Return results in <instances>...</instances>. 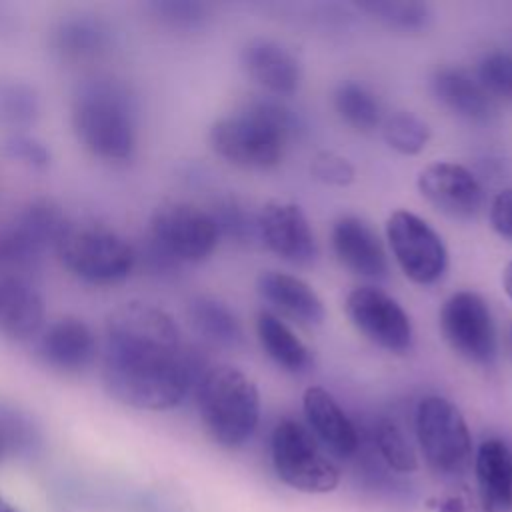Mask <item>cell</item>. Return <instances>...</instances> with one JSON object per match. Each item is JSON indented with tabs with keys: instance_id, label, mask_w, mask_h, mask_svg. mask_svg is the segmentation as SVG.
Listing matches in <instances>:
<instances>
[{
	"instance_id": "29",
	"label": "cell",
	"mask_w": 512,
	"mask_h": 512,
	"mask_svg": "<svg viewBox=\"0 0 512 512\" xmlns=\"http://www.w3.org/2000/svg\"><path fill=\"white\" fill-rule=\"evenodd\" d=\"M358 8L386 28L402 32L424 30L432 20V12L426 4L410 0H370L360 2Z\"/></svg>"
},
{
	"instance_id": "2",
	"label": "cell",
	"mask_w": 512,
	"mask_h": 512,
	"mask_svg": "<svg viewBox=\"0 0 512 512\" xmlns=\"http://www.w3.org/2000/svg\"><path fill=\"white\" fill-rule=\"evenodd\" d=\"M70 126L88 154L108 164H124L138 146L136 96L112 74L88 76L72 92Z\"/></svg>"
},
{
	"instance_id": "7",
	"label": "cell",
	"mask_w": 512,
	"mask_h": 512,
	"mask_svg": "<svg viewBox=\"0 0 512 512\" xmlns=\"http://www.w3.org/2000/svg\"><path fill=\"white\" fill-rule=\"evenodd\" d=\"M272 462L278 478L306 494L332 492L340 482L336 464L322 452L314 434L296 420H282L272 432Z\"/></svg>"
},
{
	"instance_id": "33",
	"label": "cell",
	"mask_w": 512,
	"mask_h": 512,
	"mask_svg": "<svg viewBox=\"0 0 512 512\" xmlns=\"http://www.w3.org/2000/svg\"><path fill=\"white\" fill-rule=\"evenodd\" d=\"M208 212L214 218L220 238H230L234 242H250L258 230V218H254L250 210L234 198L218 200L214 208Z\"/></svg>"
},
{
	"instance_id": "39",
	"label": "cell",
	"mask_w": 512,
	"mask_h": 512,
	"mask_svg": "<svg viewBox=\"0 0 512 512\" xmlns=\"http://www.w3.org/2000/svg\"><path fill=\"white\" fill-rule=\"evenodd\" d=\"M502 286H504V292L508 294V298L512 300V260L506 264V268L502 272Z\"/></svg>"
},
{
	"instance_id": "30",
	"label": "cell",
	"mask_w": 512,
	"mask_h": 512,
	"mask_svg": "<svg viewBox=\"0 0 512 512\" xmlns=\"http://www.w3.org/2000/svg\"><path fill=\"white\" fill-rule=\"evenodd\" d=\"M382 136L386 144L398 154L416 156L426 148L430 140V128L412 112H394L382 122Z\"/></svg>"
},
{
	"instance_id": "31",
	"label": "cell",
	"mask_w": 512,
	"mask_h": 512,
	"mask_svg": "<svg viewBox=\"0 0 512 512\" xmlns=\"http://www.w3.org/2000/svg\"><path fill=\"white\" fill-rule=\"evenodd\" d=\"M150 16L168 30H198L208 20V6L196 0H154L148 6Z\"/></svg>"
},
{
	"instance_id": "12",
	"label": "cell",
	"mask_w": 512,
	"mask_h": 512,
	"mask_svg": "<svg viewBox=\"0 0 512 512\" xmlns=\"http://www.w3.org/2000/svg\"><path fill=\"white\" fill-rule=\"evenodd\" d=\"M34 340L36 358L58 374H82L100 354L96 332L78 316H60L52 320Z\"/></svg>"
},
{
	"instance_id": "13",
	"label": "cell",
	"mask_w": 512,
	"mask_h": 512,
	"mask_svg": "<svg viewBox=\"0 0 512 512\" xmlns=\"http://www.w3.org/2000/svg\"><path fill=\"white\" fill-rule=\"evenodd\" d=\"M418 190L438 212L468 220L476 216L484 204V188L480 180L462 164L432 162L418 174Z\"/></svg>"
},
{
	"instance_id": "38",
	"label": "cell",
	"mask_w": 512,
	"mask_h": 512,
	"mask_svg": "<svg viewBox=\"0 0 512 512\" xmlns=\"http://www.w3.org/2000/svg\"><path fill=\"white\" fill-rule=\"evenodd\" d=\"M438 512H490L482 502L478 490L470 486H458L438 502Z\"/></svg>"
},
{
	"instance_id": "14",
	"label": "cell",
	"mask_w": 512,
	"mask_h": 512,
	"mask_svg": "<svg viewBox=\"0 0 512 512\" xmlns=\"http://www.w3.org/2000/svg\"><path fill=\"white\" fill-rule=\"evenodd\" d=\"M258 234L266 248L294 266H308L316 258V240L298 204L270 200L258 214Z\"/></svg>"
},
{
	"instance_id": "21",
	"label": "cell",
	"mask_w": 512,
	"mask_h": 512,
	"mask_svg": "<svg viewBox=\"0 0 512 512\" xmlns=\"http://www.w3.org/2000/svg\"><path fill=\"white\" fill-rule=\"evenodd\" d=\"M302 410L316 440L338 456H350L358 448V432L334 396L322 386H310L302 396Z\"/></svg>"
},
{
	"instance_id": "36",
	"label": "cell",
	"mask_w": 512,
	"mask_h": 512,
	"mask_svg": "<svg viewBox=\"0 0 512 512\" xmlns=\"http://www.w3.org/2000/svg\"><path fill=\"white\" fill-rule=\"evenodd\" d=\"M310 174L318 182L326 186H338V188L350 186L356 180L354 164L348 158L330 150H322L312 158Z\"/></svg>"
},
{
	"instance_id": "11",
	"label": "cell",
	"mask_w": 512,
	"mask_h": 512,
	"mask_svg": "<svg viewBox=\"0 0 512 512\" xmlns=\"http://www.w3.org/2000/svg\"><path fill=\"white\" fill-rule=\"evenodd\" d=\"M344 310L352 326L372 344L392 354L412 346V324L406 310L376 286H356L348 292Z\"/></svg>"
},
{
	"instance_id": "25",
	"label": "cell",
	"mask_w": 512,
	"mask_h": 512,
	"mask_svg": "<svg viewBox=\"0 0 512 512\" xmlns=\"http://www.w3.org/2000/svg\"><path fill=\"white\" fill-rule=\"evenodd\" d=\"M44 450L40 422L22 406L0 400V462L10 458L32 460Z\"/></svg>"
},
{
	"instance_id": "37",
	"label": "cell",
	"mask_w": 512,
	"mask_h": 512,
	"mask_svg": "<svg viewBox=\"0 0 512 512\" xmlns=\"http://www.w3.org/2000/svg\"><path fill=\"white\" fill-rule=\"evenodd\" d=\"M488 218L492 230L500 238L512 242V188H504L494 196Z\"/></svg>"
},
{
	"instance_id": "17",
	"label": "cell",
	"mask_w": 512,
	"mask_h": 512,
	"mask_svg": "<svg viewBox=\"0 0 512 512\" xmlns=\"http://www.w3.org/2000/svg\"><path fill=\"white\" fill-rule=\"evenodd\" d=\"M46 326V302L36 284L18 274H0V336L26 342Z\"/></svg>"
},
{
	"instance_id": "3",
	"label": "cell",
	"mask_w": 512,
	"mask_h": 512,
	"mask_svg": "<svg viewBox=\"0 0 512 512\" xmlns=\"http://www.w3.org/2000/svg\"><path fill=\"white\" fill-rule=\"evenodd\" d=\"M294 116L274 100H252L218 118L208 132L210 148L224 162L244 170H270L284 158Z\"/></svg>"
},
{
	"instance_id": "28",
	"label": "cell",
	"mask_w": 512,
	"mask_h": 512,
	"mask_svg": "<svg viewBox=\"0 0 512 512\" xmlns=\"http://www.w3.org/2000/svg\"><path fill=\"white\" fill-rule=\"evenodd\" d=\"M334 110L344 124L360 132H370L382 124V108L378 98L356 82H344L336 88Z\"/></svg>"
},
{
	"instance_id": "24",
	"label": "cell",
	"mask_w": 512,
	"mask_h": 512,
	"mask_svg": "<svg viewBox=\"0 0 512 512\" xmlns=\"http://www.w3.org/2000/svg\"><path fill=\"white\" fill-rule=\"evenodd\" d=\"M256 336L266 356L284 372L302 374L312 366V354L306 344L276 314L262 310L256 316Z\"/></svg>"
},
{
	"instance_id": "26",
	"label": "cell",
	"mask_w": 512,
	"mask_h": 512,
	"mask_svg": "<svg viewBox=\"0 0 512 512\" xmlns=\"http://www.w3.org/2000/svg\"><path fill=\"white\" fill-rule=\"evenodd\" d=\"M186 318L192 330L206 342L222 348L242 344V326L236 314L212 296H194L186 306Z\"/></svg>"
},
{
	"instance_id": "5",
	"label": "cell",
	"mask_w": 512,
	"mask_h": 512,
	"mask_svg": "<svg viewBox=\"0 0 512 512\" xmlns=\"http://www.w3.org/2000/svg\"><path fill=\"white\" fill-rule=\"evenodd\" d=\"M54 254L74 278L94 286L118 284L136 270L134 244L98 220H68Z\"/></svg>"
},
{
	"instance_id": "10",
	"label": "cell",
	"mask_w": 512,
	"mask_h": 512,
	"mask_svg": "<svg viewBox=\"0 0 512 512\" xmlns=\"http://www.w3.org/2000/svg\"><path fill=\"white\" fill-rule=\"evenodd\" d=\"M440 332L446 344L464 360L488 366L496 358V328L486 300L460 290L448 296L440 308Z\"/></svg>"
},
{
	"instance_id": "20",
	"label": "cell",
	"mask_w": 512,
	"mask_h": 512,
	"mask_svg": "<svg viewBox=\"0 0 512 512\" xmlns=\"http://www.w3.org/2000/svg\"><path fill=\"white\" fill-rule=\"evenodd\" d=\"M256 290L268 304L304 326H318L326 318L322 298L298 276L280 270H264L256 280Z\"/></svg>"
},
{
	"instance_id": "40",
	"label": "cell",
	"mask_w": 512,
	"mask_h": 512,
	"mask_svg": "<svg viewBox=\"0 0 512 512\" xmlns=\"http://www.w3.org/2000/svg\"><path fill=\"white\" fill-rule=\"evenodd\" d=\"M0 512H16V510H14V508H12V506H10V504L0 496Z\"/></svg>"
},
{
	"instance_id": "8",
	"label": "cell",
	"mask_w": 512,
	"mask_h": 512,
	"mask_svg": "<svg viewBox=\"0 0 512 512\" xmlns=\"http://www.w3.org/2000/svg\"><path fill=\"white\" fill-rule=\"evenodd\" d=\"M146 234L178 264L206 260L220 240L210 212L182 200L158 204L150 216Z\"/></svg>"
},
{
	"instance_id": "23",
	"label": "cell",
	"mask_w": 512,
	"mask_h": 512,
	"mask_svg": "<svg viewBox=\"0 0 512 512\" xmlns=\"http://www.w3.org/2000/svg\"><path fill=\"white\" fill-rule=\"evenodd\" d=\"M476 490L490 512L512 510V454L498 438H488L478 446Z\"/></svg>"
},
{
	"instance_id": "35",
	"label": "cell",
	"mask_w": 512,
	"mask_h": 512,
	"mask_svg": "<svg viewBox=\"0 0 512 512\" xmlns=\"http://www.w3.org/2000/svg\"><path fill=\"white\" fill-rule=\"evenodd\" d=\"M2 154L28 170H46L52 164V152L48 144L30 134V132H14L2 142Z\"/></svg>"
},
{
	"instance_id": "19",
	"label": "cell",
	"mask_w": 512,
	"mask_h": 512,
	"mask_svg": "<svg viewBox=\"0 0 512 512\" xmlns=\"http://www.w3.org/2000/svg\"><path fill=\"white\" fill-rule=\"evenodd\" d=\"M244 72L274 96H290L298 90L302 70L296 56L276 40L252 38L240 50Z\"/></svg>"
},
{
	"instance_id": "16",
	"label": "cell",
	"mask_w": 512,
	"mask_h": 512,
	"mask_svg": "<svg viewBox=\"0 0 512 512\" xmlns=\"http://www.w3.org/2000/svg\"><path fill=\"white\" fill-rule=\"evenodd\" d=\"M114 38V26L104 16L86 10L60 16L48 32L52 54L68 64L100 60L112 50Z\"/></svg>"
},
{
	"instance_id": "27",
	"label": "cell",
	"mask_w": 512,
	"mask_h": 512,
	"mask_svg": "<svg viewBox=\"0 0 512 512\" xmlns=\"http://www.w3.org/2000/svg\"><path fill=\"white\" fill-rule=\"evenodd\" d=\"M42 114V98L36 86L26 80H0V122L24 132L38 122Z\"/></svg>"
},
{
	"instance_id": "34",
	"label": "cell",
	"mask_w": 512,
	"mask_h": 512,
	"mask_svg": "<svg viewBox=\"0 0 512 512\" xmlns=\"http://www.w3.org/2000/svg\"><path fill=\"white\" fill-rule=\"evenodd\" d=\"M476 80L488 92V96L498 102H512V54L490 52L476 68Z\"/></svg>"
},
{
	"instance_id": "32",
	"label": "cell",
	"mask_w": 512,
	"mask_h": 512,
	"mask_svg": "<svg viewBox=\"0 0 512 512\" xmlns=\"http://www.w3.org/2000/svg\"><path fill=\"white\" fill-rule=\"evenodd\" d=\"M376 446L384 462L396 472H414L418 468L416 454L408 444L404 432L394 420L382 418L374 430Z\"/></svg>"
},
{
	"instance_id": "15",
	"label": "cell",
	"mask_w": 512,
	"mask_h": 512,
	"mask_svg": "<svg viewBox=\"0 0 512 512\" xmlns=\"http://www.w3.org/2000/svg\"><path fill=\"white\" fill-rule=\"evenodd\" d=\"M68 220L70 218L56 200L38 196L24 202L2 232L24 258L40 266L44 254L54 252Z\"/></svg>"
},
{
	"instance_id": "1",
	"label": "cell",
	"mask_w": 512,
	"mask_h": 512,
	"mask_svg": "<svg viewBox=\"0 0 512 512\" xmlns=\"http://www.w3.org/2000/svg\"><path fill=\"white\" fill-rule=\"evenodd\" d=\"M98 358L106 392L148 412L182 404L210 368L200 350L182 342L166 310L140 300L124 302L106 316Z\"/></svg>"
},
{
	"instance_id": "6",
	"label": "cell",
	"mask_w": 512,
	"mask_h": 512,
	"mask_svg": "<svg viewBox=\"0 0 512 512\" xmlns=\"http://www.w3.org/2000/svg\"><path fill=\"white\" fill-rule=\"evenodd\" d=\"M416 436L428 466L442 476H458L472 462L468 424L448 398L426 396L416 408Z\"/></svg>"
},
{
	"instance_id": "22",
	"label": "cell",
	"mask_w": 512,
	"mask_h": 512,
	"mask_svg": "<svg viewBox=\"0 0 512 512\" xmlns=\"http://www.w3.org/2000/svg\"><path fill=\"white\" fill-rule=\"evenodd\" d=\"M432 94L448 112L468 122H490L496 116V102L480 86L476 76L462 68H440L432 76Z\"/></svg>"
},
{
	"instance_id": "18",
	"label": "cell",
	"mask_w": 512,
	"mask_h": 512,
	"mask_svg": "<svg viewBox=\"0 0 512 512\" xmlns=\"http://www.w3.org/2000/svg\"><path fill=\"white\" fill-rule=\"evenodd\" d=\"M338 262L362 278L380 280L388 274V260L378 234L358 216H340L330 232Z\"/></svg>"
},
{
	"instance_id": "9",
	"label": "cell",
	"mask_w": 512,
	"mask_h": 512,
	"mask_svg": "<svg viewBox=\"0 0 512 512\" xmlns=\"http://www.w3.org/2000/svg\"><path fill=\"white\" fill-rule=\"evenodd\" d=\"M386 240L396 264L410 282L432 286L446 274L448 250L442 236L414 212H392L386 220Z\"/></svg>"
},
{
	"instance_id": "4",
	"label": "cell",
	"mask_w": 512,
	"mask_h": 512,
	"mask_svg": "<svg viewBox=\"0 0 512 512\" xmlns=\"http://www.w3.org/2000/svg\"><path fill=\"white\" fill-rule=\"evenodd\" d=\"M194 396L200 420L216 444L238 448L254 434L260 420V394L254 380L240 368L210 366L196 384Z\"/></svg>"
}]
</instances>
